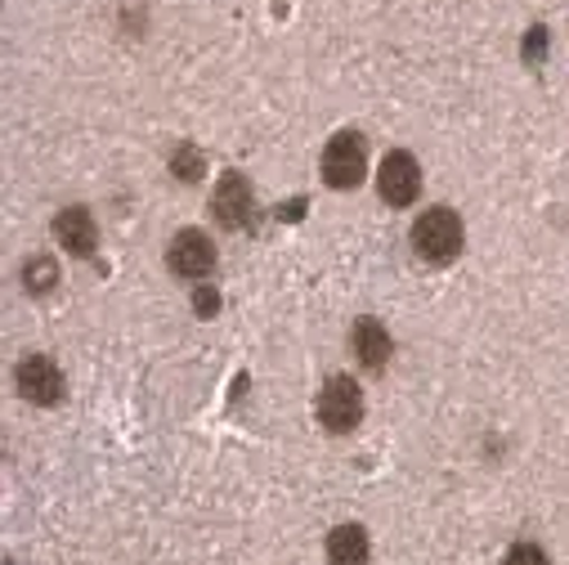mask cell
<instances>
[{"instance_id": "obj_1", "label": "cell", "mask_w": 569, "mask_h": 565, "mask_svg": "<svg viewBox=\"0 0 569 565\" xmlns=\"http://www.w3.org/2000/svg\"><path fill=\"white\" fill-rule=\"evenodd\" d=\"M412 251L426 265H449L462 251V220H458V211H449V207L421 211L417 225H412Z\"/></svg>"}, {"instance_id": "obj_2", "label": "cell", "mask_w": 569, "mask_h": 565, "mask_svg": "<svg viewBox=\"0 0 569 565\" xmlns=\"http://www.w3.org/2000/svg\"><path fill=\"white\" fill-rule=\"evenodd\" d=\"M363 167H368L363 135H355V130L332 135V145L323 149V180H328L332 189H359Z\"/></svg>"}, {"instance_id": "obj_3", "label": "cell", "mask_w": 569, "mask_h": 565, "mask_svg": "<svg viewBox=\"0 0 569 565\" xmlns=\"http://www.w3.org/2000/svg\"><path fill=\"white\" fill-rule=\"evenodd\" d=\"M359 417H363V395L350 377H332L323 390H319V422L328 432L346 436L359 427Z\"/></svg>"}, {"instance_id": "obj_4", "label": "cell", "mask_w": 569, "mask_h": 565, "mask_svg": "<svg viewBox=\"0 0 569 565\" xmlns=\"http://www.w3.org/2000/svg\"><path fill=\"white\" fill-rule=\"evenodd\" d=\"M216 220H220L224 229H251V220H256V194H251L247 176L229 171V176L216 185Z\"/></svg>"}, {"instance_id": "obj_5", "label": "cell", "mask_w": 569, "mask_h": 565, "mask_svg": "<svg viewBox=\"0 0 569 565\" xmlns=\"http://www.w3.org/2000/svg\"><path fill=\"white\" fill-rule=\"evenodd\" d=\"M14 377H19L23 399H32V404H59L63 399V373L50 355H28Z\"/></svg>"}, {"instance_id": "obj_6", "label": "cell", "mask_w": 569, "mask_h": 565, "mask_svg": "<svg viewBox=\"0 0 569 565\" xmlns=\"http://www.w3.org/2000/svg\"><path fill=\"white\" fill-rule=\"evenodd\" d=\"M377 189H381V198L390 207H408L421 194V171H417L412 153H386L381 176H377Z\"/></svg>"}, {"instance_id": "obj_7", "label": "cell", "mask_w": 569, "mask_h": 565, "mask_svg": "<svg viewBox=\"0 0 569 565\" xmlns=\"http://www.w3.org/2000/svg\"><path fill=\"white\" fill-rule=\"evenodd\" d=\"M171 269L176 274H184V278H202V274H211V265H216V247H211V238L202 234V229H184V234H176L171 238Z\"/></svg>"}, {"instance_id": "obj_8", "label": "cell", "mask_w": 569, "mask_h": 565, "mask_svg": "<svg viewBox=\"0 0 569 565\" xmlns=\"http://www.w3.org/2000/svg\"><path fill=\"white\" fill-rule=\"evenodd\" d=\"M54 238L72 251V256H90L94 251V216L86 207H63L59 220H54Z\"/></svg>"}, {"instance_id": "obj_9", "label": "cell", "mask_w": 569, "mask_h": 565, "mask_svg": "<svg viewBox=\"0 0 569 565\" xmlns=\"http://www.w3.org/2000/svg\"><path fill=\"white\" fill-rule=\"evenodd\" d=\"M350 346H355L359 364H363V368H372V373H381V368H386V359H390V333H386L377 319H359V324H355V333H350Z\"/></svg>"}, {"instance_id": "obj_10", "label": "cell", "mask_w": 569, "mask_h": 565, "mask_svg": "<svg viewBox=\"0 0 569 565\" xmlns=\"http://www.w3.org/2000/svg\"><path fill=\"white\" fill-rule=\"evenodd\" d=\"M328 565H368V534L359 525H337L328 534Z\"/></svg>"}, {"instance_id": "obj_11", "label": "cell", "mask_w": 569, "mask_h": 565, "mask_svg": "<svg viewBox=\"0 0 569 565\" xmlns=\"http://www.w3.org/2000/svg\"><path fill=\"white\" fill-rule=\"evenodd\" d=\"M23 278H28V293H50V288H54V282H59V269H54V260L37 256V260H28Z\"/></svg>"}, {"instance_id": "obj_12", "label": "cell", "mask_w": 569, "mask_h": 565, "mask_svg": "<svg viewBox=\"0 0 569 565\" xmlns=\"http://www.w3.org/2000/svg\"><path fill=\"white\" fill-rule=\"evenodd\" d=\"M171 171H176L180 180H198V176H202V153H198L193 145H180V149L171 153Z\"/></svg>"}, {"instance_id": "obj_13", "label": "cell", "mask_w": 569, "mask_h": 565, "mask_svg": "<svg viewBox=\"0 0 569 565\" xmlns=\"http://www.w3.org/2000/svg\"><path fill=\"white\" fill-rule=\"evenodd\" d=\"M507 565H551V561H547V552L538 543H516L507 552Z\"/></svg>"}, {"instance_id": "obj_14", "label": "cell", "mask_w": 569, "mask_h": 565, "mask_svg": "<svg viewBox=\"0 0 569 565\" xmlns=\"http://www.w3.org/2000/svg\"><path fill=\"white\" fill-rule=\"evenodd\" d=\"M193 310L207 319V315H216V310H220V297H216L211 288H198V297H193Z\"/></svg>"}, {"instance_id": "obj_15", "label": "cell", "mask_w": 569, "mask_h": 565, "mask_svg": "<svg viewBox=\"0 0 569 565\" xmlns=\"http://www.w3.org/2000/svg\"><path fill=\"white\" fill-rule=\"evenodd\" d=\"M542 50H547V37H542V28H533L525 41V59H542Z\"/></svg>"}]
</instances>
